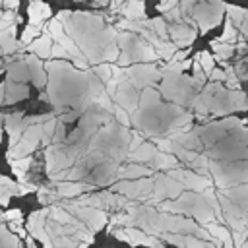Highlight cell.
I'll return each instance as SVG.
<instances>
[{
	"label": "cell",
	"instance_id": "1",
	"mask_svg": "<svg viewBox=\"0 0 248 248\" xmlns=\"http://www.w3.org/2000/svg\"><path fill=\"white\" fill-rule=\"evenodd\" d=\"M8 78L12 81H16V83H21V81L29 79L31 72H29L27 62H14V64H10L8 66Z\"/></svg>",
	"mask_w": 248,
	"mask_h": 248
},
{
	"label": "cell",
	"instance_id": "2",
	"mask_svg": "<svg viewBox=\"0 0 248 248\" xmlns=\"http://www.w3.org/2000/svg\"><path fill=\"white\" fill-rule=\"evenodd\" d=\"M25 95H27V87L23 83H16V81L8 83V87H6V103H16L17 99H21Z\"/></svg>",
	"mask_w": 248,
	"mask_h": 248
},
{
	"label": "cell",
	"instance_id": "3",
	"mask_svg": "<svg viewBox=\"0 0 248 248\" xmlns=\"http://www.w3.org/2000/svg\"><path fill=\"white\" fill-rule=\"evenodd\" d=\"M50 48H52V45H50V37L48 35H45V37H41V39H37V41H33L29 45V50L39 52L41 56H50Z\"/></svg>",
	"mask_w": 248,
	"mask_h": 248
},
{
	"label": "cell",
	"instance_id": "4",
	"mask_svg": "<svg viewBox=\"0 0 248 248\" xmlns=\"http://www.w3.org/2000/svg\"><path fill=\"white\" fill-rule=\"evenodd\" d=\"M0 46H2L4 52H12V50H16L17 45H16V39H14V27L0 31Z\"/></svg>",
	"mask_w": 248,
	"mask_h": 248
},
{
	"label": "cell",
	"instance_id": "5",
	"mask_svg": "<svg viewBox=\"0 0 248 248\" xmlns=\"http://www.w3.org/2000/svg\"><path fill=\"white\" fill-rule=\"evenodd\" d=\"M124 14H126L128 17H132V19H136V17H141V16H143V4H141L140 0H132V2L126 6Z\"/></svg>",
	"mask_w": 248,
	"mask_h": 248
},
{
	"label": "cell",
	"instance_id": "6",
	"mask_svg": "<svg viewBox=\"0 0 248 248\" xmlns=\"http://www.w3.org/2000/svg\"><path fill=\"white\" fill-rule=\"evenodd\" d=\"M155 161H157L159 169H172L176 163V159L172 155H167V153H155Z\"/></svg>",
	"mask_w": 248,
	"mask_h": 248
},
{
	"label": "cell",
	"instance_id": "7",
	"mask_svg": "<svg viewBox=\"0 0 248 248\" xmlns=\"http://www.w3.org/2000/svg\"><path fill=\"white\" fill-rule=\"evenodd\" d=\"M213 64H215V60H213V56L209 52H200V66H202V70L205 74L213 72Z\"/></svg>",
	"mask_w": 248,
	"mask_h": 248
},
{
	"label": "cell",
	"instance_id": "8",
	"mask_svg": "<svg viewBox=\"0 0 248 248\" xmlns=\"http://www.w3.org/2000/svg\"><path fill=\"white\" fill-rule=\"evenodd\" d=\"M155 147H151V145H141V151L140 153H134L132 155V159L134 161H143V159H151V157H155Z\"/></svg>",
	"mask_w": 248,
	"mask_h": 248
},
{
	"label": "cell",
	"instance_id": "9",
	"mask_svg": "<svg viewBox=\"0 0 248 248\" xmlns=\"http://www.w3.org/2000/svg\"><path fill=\"white\" fill-rule=\"evenodd\" d=\"M213 50L217 52V58H229L232 54V46L231 45H219V43H213Z\"/></svg>",
	"mask_w": 248,
	"mask_h": 248
},
{
	"label": "cell",
	"instance_id": "10",
	"mask_svg": "<svg viewBox=\"0 0 248 248\" xmlns=\"http://www.w3.org/2000/svg\"><path fill=\"white\" fill-rule=\"evenodd\" d=\"M83 190V186H74V184H70V182H64V184H60V194L62 196H76L78 192H81Z\"/></svg>",
	"mask_w": 248,
	"mask_h": 248
},
{
	"label": "cell",
	"instance_id": "11",
	"mask_svg": "<svg viewBox=\"0 0 248 248\" xmlns=\"http://www.w3.org/2000/svg\"><path fill=\"white\" fill-rule=\"evenodd\" d=\"M227 8V12H229V16H231V19H234L238 25L242 23V17L246 16V12L244 10H240V8H236V6H225Z\"/></svg>",
	"mask_w": 248,
	"mask_h": 248
},
{
	"label": "cell",
	"instance_id": "12",
	"mask_svg": "<svg viewBox=\"0 0 248 248\" xmlns=\"http://www.w3.org/2000/svg\"><path fill=\"white\" fill-rule=\"evenodd\" d=\"M234 37H236V29L232 27V23H231V19L225 23V33H223V37H221V41L225 43V41H234Z\"/></svg>",
	"mask_w": 248,
	"mask_h": 248
},
{
	"label": "cell",
	"instance_id": "13",
	"mask_svg": "<svg viewBox=\"0 0 248 248\" xmlns=\"http://www.w3.org/2000/svg\"><path fill=\"white\" fill-rule=\"evenodd\" d=\"M39 29H41V27H35V25H29V27H27V29L23 31V35H21V41H23V45H27V43H31V39L39 35Z\"/></svg>",
	"mask_w": 248,
	"mask_h": 248
},
{
	"label": "cell",
	"instance_id": "14",
	"mask_svg": "<svg viewBox=\"0 0 248 248\" xmlns=\"http://www.w3.org/2000/svg\"><path fill=\"white\" fill-rule=\"evenodd\" d=\"M50 56H58V58H66V56H70L68 54V50L62 46V45H52V48H50Z\"/></svg>",
	"mask_w": 248,
	"mask_h": 248
},
{
	"label": "cell",
	"instance_id": "15",
	"mask_svg": "<svg viewBox=\"0 0 248 248\" xmlns=\"http://www.w3.org/2000/svg\"><path fill=\"white\" fill-rule=\"evenodd\" d=\"M2 217L8 219V221H21V211L19 209H8Z\"/></svg>",
	"mask_w": 248,
	"mask_h": 248
},
{
	"label": "cell",
	"instance_id": "16",
	"mask_svg": "<svg viewBox=\"0 0 248 248\" xmlns=\"http://www.w3.org/2000/svg\"><path fill=\"white\" fill-rule=\"evenodd\" d=\"M95 70H97V74H99L103 79H108V78H110V74H112V72H110V68H108V64H101V66H97Z\"/></svg>",
	"mask_w": 248,
	"mask_h": 248
},
{
	"label": "cell",
	"instance_id": "17",
	"mask_svg": "<svg viewBox=\"0 0 248 248\" xmlns=\"http://www.w3.org/2000/svg\"><path fill=\"white\" fill-rule=\"evenodd\" d=\"M110 110H112V112L116 114V118H118V120H120L122 124H128V116H126V112H124V110H122L120 107H112Z\"/></svg>",
	"mask_w": 248,
	"mask_h": 248
},
{
	"label": "cell",
	"instance_id": "18",
	"mask_svg": "<svg viewBox=\"0 0 248 248\" xmlns=\"http://www.w3.org/2000/svg\"><path fill=\"white\" fill-rule=\"evenodd\" d=\"M225 72H221V70H213L211 72V79H225Z\"/></svg>",
	"mask_w": 248,
	"mask_h": 248
},
{
	"label": "cell",
	"instance_id": "19",
	"mask_svg": "<svg viewBox=\"0 0 248 248\" xmlns=\"http://www.w3.org/2000/svg\"><path fill=\"white\" fill-rule=\"evenodd\" d=\"M2 2H4V6L10 8V10H16L17 4H19V0H2Z\"/></svg>",
	"mask_w": 248,
	"mask_h": 248
},
{
	"label": "cell",
	"instance_id": "20",
	"mask_svg": "<svg viewBox=\"0 0 248 248\" xmlns=\"http://www.w3.org/2000/svg\"><path fill=\"white\" fill-rule=\"evenodd\" d=\"M31 2H33V4H35V2H41V0H31Z\"/></svg>",
	"mask_w": 248,
	"mask_h": 248
}]
</instances>
